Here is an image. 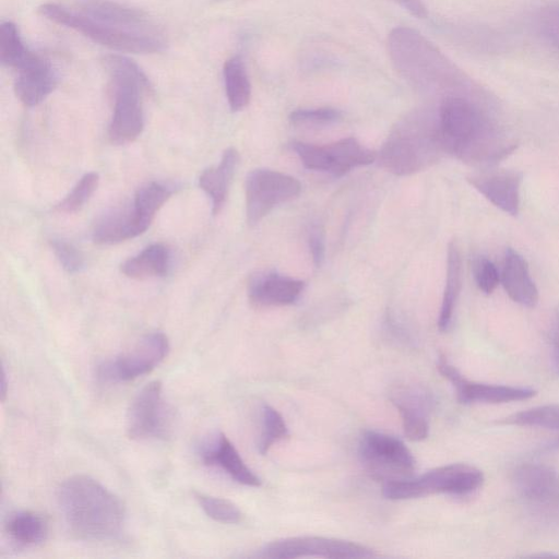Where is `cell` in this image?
Here are the masks:
<instances>
[{
    "mask_svg": "<svg viewBox=\"0 0 559 559\" xmlns=\"http://www.w3.org/2000/svg\"><path fill=\"white\" fill-rule=\"evenodd\" d=\"M5 532L20 546H36L48 535V522L34 511H16L5 522Z\"/></svg>",
    "mask_w": 559,
    "mask_h": 559,
    "instance_id": "cell-27",
    "label": "cell"
},
{
    "mask_svg": "<svg viewBox=\"0 0 559 559\" xmlns=\"http://www.w3.org/2000/svg\"><path fill=\"white\" fill-rule=\"evenodd\" d=\"M305 282L274 272L251 277L249 299L257 306H285L294 304L301 295Z\"/></svg>",
    "mask_w": 559,
    "mask_h": 559,
    "instance_id": "cell-21",
    "label": "cell"
},
{
    "mask_svg": "<svg viewBox=\"0 0 559 559\" xmlns=\"http://www.w3.org/2000/svg\"><path fill=\"white\" fill-rule=\"evenodd\" d=\"M506 423L559 430V405L549 404L533 407L506 418Z\"/></svg>",
    "mask_w": 559,
    "mask_h": 559,
    "instance_id": "cell-31",
    "label": "cell"
},
{
    "mask_svg": "<svg viewBox=\"0 0 559 559\" xmlns=\"http://www.w3.org/2000/svg\"><path fill=\"white\" fill-rule=\"evenodd\" d=\"M388 50L397 72L416 90L459 94L455 91L464 83L463 73L416 29L393 28Z\"/></svg>",
    "mask_w": 559,
    "mask_h": 559,
    "instance_id": "cell-3",
    "label": "cell"
},
{
    "mask_svg": "<svg viewBox=\"0 0 559 559\" xmlns=\"http://www.w3.org/2000/svg\"><path fill=\"white\" fill-rule=\"evenodd\" d=\"M441 152L437 119L416 110L392 130L380 151V162L390 173L407 176L433 163Z\"/></svg>",
    "mask_w": 559,
    "mask_h": 559,
    "instance_id": "cell-4",
    "label": "cell"
},
{
    "mask_svg": "<svg viewBox=\"0 0 559 559\" xmlns=\"http://www.w3.org/2000/svg\"><path fill=\"white\" fill-rule=\"evenodd\" d=\"M474 277L477 287L486 295H490L500 282V273L492 261L479 257L474 263Z\"/></svg>",
    "mask_w": 559,
    "mask_h": 559,
    "instance_id": "cell-36",
    "label": "cell"
},
{
    "mask_svg": "<svg viewBox=\"0 0 559 559\" xmlns=\"http://www.w3.org/2000/svg\"><path fill=\"white\" fill-rule=\"evenodd\" d=\"M500 282L514 302L527 308L537 305L539 294L531 277L527 261L512 248L506 250Z\"/></svg>",
    "mask_w": 559,
    "mask_h": 559,
    "instance_id": "cell-23",
    "label": "cell"
},
{
    "mask_svg": "<svg viewBox=\"0 0 559 559\" xmlns=\"http://www.w3.org/2000/svg\"><path fill=\"white\" fill-rule=\"evenodd\" d=\"M223 79L230 110L235 112L242 110L250 102L251 84L240 56L230 57L225 61Z\"/></svg>",
    "mask_w": 559,
    "mask_h": 559,
    "instance_id": "cell-28",
    "label": "cell"
},
{
    "mask_svg": "<svg viewBox=\"0 0 559 559\" xmlns=\"http://www.w3.org/2000/svg\"><path fill=\"white\" fill-rule=\"evenodd\" d=\"M14 92L16 97L28 107L36 106L46 99L56 88L59 78L51 62L28 51L14 68Z\"/></svg>",
    "mask_w": 559,
    "mask_h": 559,
    "instance_id": "cell-16",
    "label": "cell"
},
{
    "mask_svg": "<svg viewBox=\"0 0 559 559\" xmlns=\"http://www.w3.org/2000/svg\"><path fill=\"white\" fill-rule=\"evenodd\" d=\"M80 13L122 31L163 35L158 26L141 10L111 0H81L74 7Z\"/></svg>",
    "mask_w": 559,
    "mask_h": 559,
    "instance_id": "cell-17",
    "label": "cell"
},
{
    "mask_svg": "<svg viewBox=\"0 0 559 559\" xmlns=\"http://www.w3.org/2000/svg\"><path fill=\"white\" fill-rule=\"evenodd\" d=\"M293 148L307 169L328 171L335 177H342L355 167L369 165L377 158L374 152L362 146L355 138L326 145L294 142Z\"/></svg>",
    "mask_w": 559,
    "mask_h": 559,
    "instance_id": "cell-11",
    "label": "cell"
},
{
    "mask_svg": "<svg viewBox=\"0 0 559 559\" xmlns=\"http://www.w3.org/2000/svg\"><path fill=\"white\" fill-rule=\"evenodd\" d=\"M257 558L294 559L300 557L372 558L369 547L349 540L321 536H297L271 542L255 555Z\"/></svg>",
    "mask_w": 559,
    "mask_h": 559,
    "instance_id": "cell-12",
    "label": "cell"
},
{
    "mask_svg": "<svg viewBox=\"0 0 559 559\" xmlns=\"http://www.w3.org/2000/svg\"><path fill=\"white\" fill-rule=\"evenodd\" d=\"M169 341L162 332L144 335L127 353L97 367V377L102 382H127L144 376L155 369L167 356Z\"/></svg>",
    "mask_w": 559,
    "mask_h": 559,
    "instance_id": "cell-10",
    "label": "cell"
},
{
    "mask_svg": "<svg viewBox=\"0 0 559 559\" xmlns=\"http://www.w3.org/2000/svg\"><path fill=\"white\" fill-rule=\"evenodd\" d=\"M444 152L475 164H493L511 154L518 144L499 135L480 109L461 94L442 98L437 116Z\"/></svg>",
    "mask_w": 559,
    "mask_h": 559,
    "instance_id": "cell-1",
    "label": "cell"
},
{
    "mask_svg": "<svg viewBox=\"0 0 559 559\" xmlns=\"http://www.w3.org/2000/svg\"><path fill=\"white\" fill-rule=\"evenodd\" d=\"M288 436V428L282 415L269 404L261 407V433L258 450L265 454L277 441Z\"/></svg>",
    "mask_w": 559,
    "mask_h": 559,
    "instance_id": "cell-29",
    "label": "cell"
},
{
    "mask_svg": "<svg viewBox=\"0 0 559 559\" xmlns=\"http://www.w3.org/2000/svg\"><path fill=\"white\" fill-rule=\"evenodd\" d=\"M58 502L69 531L80 539L110 540L123 531V502L91 476L66 479L59 487Z\"/></svg>",
    "mask_w": 559,
    "mask_h": 559,
    "instance_id": "cell-2",
    "label": "cell"
},
{
    "mask_svg": "<svg viewBox=\"0 0 559 559\" xmlns=\"http://www.w3.org/2000/svg\"><path fill=\"white\" fill-rule=\"evenodd\" d=\"M50 246L59 263L68 273H79L84 269V258L71 242L52 239Z\"/></svg>",
    "mask_w": 559,
    "mask_h": 559,
    "instance_id": "cell-35",
    "label": "cell"
},
{
    "mask_svg": "<svg viewBox=\"0 0 559 559\" xmlns=\"http://www.w3.org/2000/svg\"><path fill=\"white\" fill-rule=\"evenodd\" d=\"M29 49L23 43L19 29L12 22L0 25V61L14 69Z\"/></svg>",
    "mask_w": 559,
    "mask_h": 559,
    "instance_id": "cell-32",
    "label": "cell"
},
{
    "mask_svg": "<svg viewBox=\"0 0 559 559\" xmlns=\"http://www.w3.org/2000/svg\"><path fill=\"white\" fill-rule=\"evenodd\" d=\"M522 173L501 169L471 176L467 180L489 202L506 214L516 216L521 204Z\"/></svg>",
    "mask_w": 559,
    "mask_h": 559,
    "instance_id": "cell-18",
    "label": "cell"
},
{
    "mask_svg": "<svg viewBox=\"0 0 559 559\" xmlns=\"http://www.w3.org/2000/svg\"><path fill=\"white\" fill-rule=\"evenodd\" d=\"M342 112L335 108L321 107V108H304L290 112L289 120L295 124L305 123H330L340 120Z\"/></svg>",
    "mask_w": 559,
    "mask_h": 559,
    "instance_id": "cell-37",
    "label": "cell"
},
{
    "mask_svg": "<svg viewBox=\"0 0 559 559\" xmlns=\"http://www.w3.org/2000/svg\"><path fill=\"white\" fill-rule=\"evenodd\" d=\"M551 345L555 365L559 370V309L556 310L551 330Z\"/></svg>",
    "mask_w": 559,
    "mask_h": 559,
    "instance_id": "cell-41",
    "label": "cell"
},
{
    "mask_svg": "<svg viewBox=\"0 0 559 559\" xmlns=\"http://www.w3.org/2000/svg\"><path fill=\"white\" fill-rule=\"evenodd\" d=\"M171 193V189L167 186L153 181L139 188L132 202L143 217L152 223L155 214L170 198Z\"/></svg>",
    "mask_w": 559,
    "mask_h": 559,
    "instance_id": "cell-30",
    "label": "cell"
},
{
    "mask_svg": "<svg viewBox=\"0 0 559 559\" xmlns=\"http://www.w3.org/2000/svg\"><path fill=\"white\" fill-rule=\"evenodd\" d=\"M43 16L53 23L72 28L95 43L115 50L133 53H155L166 48L164 35H146L122 31L102 24L80 13L56 3L39 7Z\"/></svg>",
    "mask_w": 559,
    "mask_h": 559,
    "instance_id": "cell-6",
    "label": "cell"
},
{
    "mask_svg": "<svg viewBox=\"0 0 559 559\" xmlns=\"http://www.w3.org/2000/svg\"><path fill=\"white\" fill-rule=\"evenodd\" d=\"M391 401L400 412L405 436L412 441L426 439L429 435L430 395L417 385H405L392 393Z\"/></svg>",
    "mask_w": 559,
    "mask_h": 559,
    "instance_id": "cell-20",
    "label": "cell"
},
{
    "mask_svg": "<svg viewBox=\"0 0 559 559\" xmlns=\"http://www.w3.org/2000/svg\"><path fill=\"white\" fill-rule=\"evenodd\" d=\"M358 454L365 468L385 481L407 478L416 466L413 453L401 439L376 430L362 433Z\"/></svg>",
    "mask_w": 559,
    "mask_h": 559,
    "instance_id": "cell-8",
    "label": "cell"
},
{
    "mask_svg": "<svg viewBox=\"0 0 559 559\" xmlns=\"http://www.w3.org/2000/svg\"><path fill=\"white\" fill-rule=\"evenodd\" d=\"M194 497L205 514L214 521L225 524H236L243 518L240 509L227 499L209 496L202 492H194Z\"/></svg>",
    "mask_w": 559,
    "mask_h": 559,
    "instance_id": "cell-33",
    "label": "cell"
},
{
    "mask_svg": "<svg viewBox=\"0 0 559 559\" xmlns=\"http://www.w3.org/2000/svg\"><path fill=\"white\" fill-rule=\"evenodd\" d=\"M103 61L114 93L108 136L111 143L127 144L134 141L143 131L142 97L151 90V84L142 69L124 56L108 55Z\"/></svg>",
    "mask_w": 559,
    "mask_h": 559,
    "instance_id": "cell-5",
    "label": "cell"
},
{
    "mask_svg": "<svg viewBox=\"0 0 559 559\" xmlns=\"http://www.w3.org/2000/svg\"><path fill=\"white\" fill-rule=\"evenodd\" d=\"M309 248L311 251L313 263L317 267H319L324 260V253H325L323 235L319 230V228H313L310 231Z\"/></svg>",
    "mask_w": 559,
    "mask_h": 559,
    "instance_id": "cell-39",
    "label": "cell"
},
{
    "mask_svg": "<svg viewBox=\"0 0 559 559\" xmlns=\"http://www.w3.org/2000/svg\"><path fill=\"white\" fill-rule=\"evenodd\" d=\"M99 176L91 171L83 175L72 190L61 200L56 210L62 213H74L81 210L98 187Z\"/></svg>",
    "mask_w": 559,
    "mask_h": 559,
    "instance_id": "cell-34",
    "label": "cell"
},
{
    "mask_svg": "<svg viewBox=\"0 0 559 559\" xmlns=\"http://www.w3.org/2000/svg\"><path fill=\"white\" fill-rule=\"evenodd\" d=\"M300 182L293 176L267 168L251 170L245 183L246 214L249 225H257L275 206L299 195Z\"/></svg>",
    "mask_w": 559,
    "mask_h": 559,
    "instance_id": "cell-9",
    "label": "cell"
},
{
    "mask_svg": "<svg viewBox=\"0 0 559 559\" xmlns=\"http://www.w3.org/2000/svg\"><path fill=\"white\" fill-rule=\"evenodd\" d=\"M515 490L533 513L559 521V473L536 463L520 465L513 474Z\"/></svg>",
    "mask_w": 559,
    "mask_h": 559,
    "instance_id": "cell-13",
    "label": "cell"
},
{
    "mask_svg": "<svg viewBox=\"0 0 559 559\" xmlns=\"http://www.w3.org/2000/svg\"><path fill=\"white\" fill-rule=\"evenodd\" d=\"M403 9L407 10L412 15L419 19L427 16V9L421 0H394Z\"/></svg>",
    "mask_w": 559,
    "mask_h": 559,
    "instance_id": "cell-40",
    "label": "cell"
},
{
    "mask_svg": "<svg viewBox=\"0 0 559 559\" xmlns=\"http://www.w3.org/2000/svg\"><path fill=\"white\" fill-rule=\"evenodd\" d=\"M484 483L483 472L468 464H450L433 468L415 478L385 481L382 495L390 500H406L432 493L463 496Z\"/></svg>",
    "mask_w": 559,
    "mask_h": 559,
    "instance_id": "cell-7",
    "label": "cell"
},
{
    "mask_svg": "<svg viewBox=\"0 0 559 559\" xmlns=\"http://www.w3.org/2000/svg\"><path fill=\"white\" fill-rule=\"evenodd\" d=\"M170 266V250L163 243H153L121 264V272L135 280L164 276Z\"/></svg>",
    "mask_w": 559,
    "mask_h": 559,
    "instance_id": "cell-25",
    "label": "cell"
},
{
    "mask_svg": "<svg viewBox=\"0 0 559 559\" xmlns=\"http://www.w3.org/2000/svg\"><path fill=\"white\" fill-rule=\"evenodd\" d=\"M462 286V259L455 241L448 246L447 277L440 307L438 328L445 332L449 330Z\"/></svg>",
    "mask_w": 559,
    "mask_h": 559,
    "instance_id": "cell-26",
    "label": "cell"
},
{
    "mask_svg": "<svg viewBox=\"0 0 559 559\" xmlns=\"http://www.w3.org/2000/svg\"><path fill=\"white\" fill-rule=\"evenodd\" d=\"M132 203L128 207L116 209L104 214L95 224L93 240L98 245H112L134 238L151 225L143 219Z\"/></svg>",
    "mask_w": 559,
    "mask_h": 559,
    "instance_id": "cell-22",
    "label": "cell"
},
{
    "mask_svg": "<svg viewBox=\"0 0 559 559\" xmlns=\"http://www.w3.org/2000/svg\"><path fill=\"white\" fill-rule=\"evenodd\" d=\"M170 412L163 396L160 381L145 384L132 399L126 417L130 439L166 438L170 430Z\"/></svg>",
    "mask_w": 559,
    "mask_h": 559,
    "instance_id": "cell-14",
    "label": "cell"
},
{
    "mask_svg": "<svg viewBox=\"0 0 559 559\" xmlns=\"http://www.w3.org/2000/svg\"><path fill=\"white\" fill-rule=\"evenodd\" d=\"M7 391H8L7 373H5L4 366H2V379H1V395H2V400L5 399Z\"/></svg>",
    "mask_w": 559,
    "mask_h": 559,
    "instance_id": "cell-42",
    "label": "cell"
},
{
    "mask_svg": "<svg viewBox=\"0 0 559 559\" xmlns=\"http://www.w3.org/2000/svg\"><path fill=\"white\" fill-rule=\"evenodd\" d=\"M439 372L449 380L455 389L460 403H508L533 397L536 391L531 388L510 386L475 382L466 379L444 357L438 360Z\"/></svg>",
    "mask_w": 559,
    "mask_h": 559,
    "instance_id": "cell-15",
    "label": "cell"
},
{
    "mask_svg": "<svg viewBox=\"0 0 559 559\" xmlns=\"http://www.w3.org/2000/svg\"><path fill=\"white\" fill-rule=\"evenodd\" d=\"M238 162L237 150L228 147L223 153L219 165L207 168L200 175L199 186L211 199L214 215L218 214L225 204Z\"/></svg>",
    "mask_w": 559,
    "mask_h": 559,
    "instance_id": "cell-24",
    "label": "cell"
},
{
    "mask_svg": "<svg viewBox=\"0 0 559 559\" xmlns=\"http://www.w3.org/2000/svg\"><path fill=\"white\" fill-rule=\"evenodd\" d=\"M198 454L203 464L219 467L241 485H261L260 478L247 466L235 445L223 432H216L204 440L199 445Z\"/></svg>",
    "mask_w": 559,
    "mask_h": 559,
    "instance_id": "cell-19",
    "label": "cell"
},
{
    "mask_svg": "<svg viewBox=\"0 0 559 559\" xmlns=\"http://www.w3.org/2000/svg\"><path fill=\"white\" fill-rule=\"evenodd\" d=\"M539 26L545 37L559 49V8L545 9L539 17Z\"/></svg>",
    "mask_w": 559,
    "mask_h": 559,
    "instance_id": "cell-38",
    "label": "cell"
}]
</instances>
